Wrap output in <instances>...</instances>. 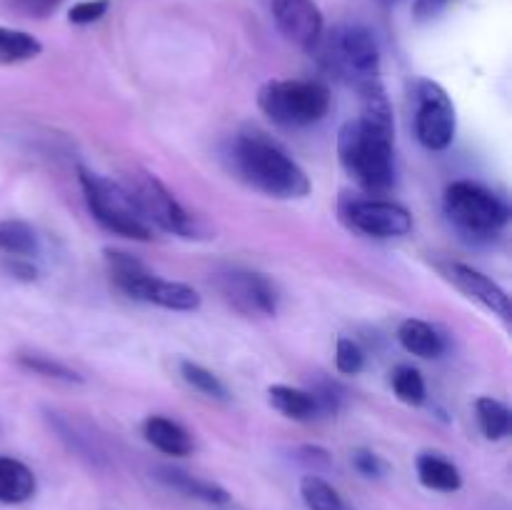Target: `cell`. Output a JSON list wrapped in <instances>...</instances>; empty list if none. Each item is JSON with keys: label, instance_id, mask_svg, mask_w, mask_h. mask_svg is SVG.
Returning <instances> with one entry per match:
<instances>
[{"label": "cell", "instance_id": "cell-2", "mask_svg": "<svg viewBox=\"0 0 512 510\" xmlns=\"http://www.w3.org/2000/svg\"><path fill=\"white\" fill-rule=\"evenodd\" d=\"M233 170L260 193L280 200L305 198L310 193V180L305 170L265 133L248 130L240 133L230 145Z\"/></svg>", "mask_w": 512, "mask_h": 510}, {"label": "cell", "instance_id": "cell-29", "mask_svg": "<svg viewBox=\"0 0 512 510\" xmlns=\"http://www.w3.org/2000/svg\"><path fill=\"white\" fill-rule=\"evenodd\" d=\"M353 465L360 475H365V478H383V475L388 473V463H385L380 455H375L373 450H365V448L355 450Z\"/></svg>", "mask_w": 512, "mask_h": 510}, {"label": "cell", "instance_id": "cell-25", "mask_svg": "<svg viewBox=\"0 0 512 510\" xmlns=\"http://www.w3.org/2000/svg\"><path fill=\"white\" fill-rule=\"evenodd\" d=\"M393 390L403 403L408 405H423L425 403V380L420 375V370L410 368V365H400L393 373Z\"/></svg>", "mask_w": 512, "mask_h": 510}, {"label": "cell", "instance_id": "cell-27", "mask_svg": "<svg viewBox=\"0 0 512 510\" xmlns=\"http://www.w3.org/2000/svg\"><path fill=\"white\" fill-rule=\"evenodd\" d=\"M335 365L343 375H358L365 368V353L355 340L340 338L335 348Z\"/></svg>", "mask_w": 512, "mask_h": 510}, {"label": "cell", "instance_id": "cell-15", "mask_svg": "<svg viewBox=\"0 0 512 510\" xmlns=\"http://www.w3.org/2000/svg\"><path fill=\"white\" fill-rule=\"evenodd\" d=\"M155 478L160 483H165L168 488L178 490V493L188 495V498L203 500L210 505H225L230 503V493L225 488H220L218 483H210V480L198 478V475H190L180 468H158L155 470Z\"/></svg>", "mask_w": 512, "mask_h": 510}, {"label": "cell", "instance_id": "cell-1", "mask_svg": "<svg viewBox=\"0 0 512 510\" xmlns=\"http://www.w3.org/2000/svg\"><path fill=\"white\" fill-rule=\"evenodd\" d=\"M363 110L340 128L338 155L350 178L368 193H388L395 183V123L383 83L358 85Z\"/></svg>", "mask_w": 512, "mask_h": 510}, {"label": "cell", "instance_id": "cell-14", "mask_svg": "<svg viewBox=\"0 0 512 510\" xmlns=\"http://www.w3.org/2000/svg\"><path fill=\"white\" fill-rule=\"evenodd\" d=\"M143 435L153 448L165 455H173V458H185L193 453V438L188 430L163 415H150L143 423Z\"/></svg>", "mask_w": 512, "mask_h": 510}, {"label": "cell", "instance_id": "cell-6", "mask_svg": "<svg viewBox=\"0 0 512 510\" xmlns=\"http://www.w3.org/2000/svg\"><path fill=\"white\" fill-rule=\"evenodd\" d=\"M323 50L328 68L335 70L340 78L350 80L355 88L363 83H370V80H378L380 45L375 40L373 30H368L365 25H338L325 38Z\"/></svg>", "mask_w": 512, "mask_h": 510}, {"label": "cell", "instance_id": "cell-13", "mask_svg": "<svg viewBox=\"0 0 512 510\" xmlns=\"http://www.w3.org/2000/svg\"><path fill=\"white\" fill-rule=\"evenodd\" d=\"M445 273L470 300L488 308L490 313L500 315L503 320H510V295L493 278L463 263L445 265Z\"/></svg>", "mask_w": 512, "mask_h": 510}, {"label": "cell", "instance_id": "cell-7", "mask_svg": "<svg viewBox=\"0 0 512 510\" xmlns=\"http://www.w3.org/2000/svg\"><path fill=\"white\" fill-rule=\"evenodd\" d=\"M445 213L460 230L478 238L498 235L510 218L508 205L498 195L470 180H458L445 190Z\"/></svg>", "mask_w": 512, "mask_h": 510}, {"label": "cell", "instance_id": "cell-16", "mask_svg": "<svg viewBox=\"0 0 512 510\" xmlns=\"http://www.w3.org/2000/svg\"><path fill=\"white\" fill-rule=\"evenodd\" d=\"M35 475L20 460L0 455V503L5 505H20L28 503L35 495Z\"/></svg>", "mask_w": 512, "mask_h": 510}, {"label": "cell", "instance_id": "cell-28", "mask_svg": "<svg viewBox=\"0 0 512 510\" xmlns=\"http://www.w3.org/2000/svg\"><path fill=\"white\" fill-rule=\"evenodd\" d=\"M110 8V0H80L68 10V20L73 25H90L98 23Z\"/></svg>", "mask_w": 512, "mask_h": 510}, {"label": "cell", "instance_id": "cell-10", "mask_svg": "<svg viewBox=\"0 0 512 510\" xmlns=\"http://www.w3.org/2000/svg\"><path fill=\"white\" fill-rule=\"evenodd\" d=\"M350 228L373 238H400L413 228V218L403 205L383 198H355L343 210Z\"/></svg>", "mask_w": 512, "mask_h": 510}, {"label": "cell", "instance_id": "cell-18", "mask_svg": "<svg viewBox=\"0 0 512 510\" xmlns=\"http://www.w3.org/2000/svg\"><path fill=\"white\" fill-rule=\"evenodd\" d=\"M398 340L410 355L418 358H440L445 353V338L425 320H403L398 328Z\"/></svg>", "mask_w": 512, "mask_h": 510}, {"label": "cell", "instance_id": "cell-5", "mask_svg": "<svg viewBox=\"0 0 512 510\" xmlns=\"http://www.w3.org/2000/svg\"><path fill=\"white\" fill-rule=\"evenodd\" d=\"M258 105L283 128H305L328 115L330 90L320 80H270L260 88Z\"/></svg>", "mask_w": 512, "mask_h": 510}, {"label": "cell", "instance_id": "cell-22", "mask_svg": "<svg viewBox=\"0 0 512 510\" xmlns=\"http://www.w3.org/2000/svg\"><path fill=\"white\" fill-rule=\"evenodd\" d=\"M475 415H478V425L488 440H503L510 433V408L500 403L498 398H483L475 400Z\"/></svg>", "mask_w": 512, "mask_h": 510}, {"label": "cell", "instance_id": "cell-32", "mask_svg": "<svg viewBox=\"0 0 512 510\" xmlns=\"http://www.w3.org/2000/svg\"><path fill=\"white\" fill-rule=\"evenodd\" d=\"M5 270L20 280H35V275H38V270H35V265L28 258H10L5 263Z\"/></svg>", "mask_w": 512, "mask_h": 510}, {"label": "cell", "instance_id": "cell-11", "mask_svg": "<svg viewBox=\"0 0 512 510\" xmlns=\"http://www.w3.org/2000/svg\"><path fill=\"white\" fill-rule=\"evenodd\" d=\"M270 15L285 40L303 50H315L323 40V13L313 0H268Z\"/></svg>", "mask_w": 512, "mask_h": 510}, {"label": "cell", "instance_id": "cell-33", "mask_svg": "<svg viewBox=\"0 0 512 510\" xmlns=\"http://www.w3.org/2000/svg\"><path fill=\"white\" fill-rule=\"evenodd\" d=\"M375 3L385 5V8H393V5H398V3H400V0H375Z\"/></svg>", "mask_w": 512, "mask_h": 510}, {"label": "cell", "instance_id": "cell-9", "mask_svg": "<svg viewBox=\"0 0 512 510\" xmlns=\"http://www.w3.org/2000/svg\"><path fill=\"white\" fill-rule=\"evenodd\" d=\"M458 128L455 105L433 80L415 83V135L428 150L450 148Z\"/></svg>", "mask_w": 512, "mask_h": 510}, {"label": "cell", "instance_id": "cell-4", "mask_svg": "<svg viewBox=\"0 0 512 510\" xmlns=\"http://www.w3.org/2000/svg\"><path fill=\"white\" fill-rule=\"evenodd\" d=\"M105 260H108V270L113 283L123 290L128 298L143 300V303L160 305L168 310H190L200 308V295L198 290L190 288L185 283H175V280L158 278L150 273L138 258L120 250H105Z\"/></svg>", "mask_w": 512, "mask_h": 510}, {"label": "cell", "instance_id": "cell-19", "mask_svg": "<svg viewBox=\"0 0 512 510\" xmlns=\"http://www.w3.org/2000/svg\"><path fill=\"white\" fill-rule=\"evenodd\" d=\"M268 400L278 413L293 420H310L318 415V403L310 390L293 388V385H273L268 390Z\"/></svg>", "mask_w": 512, "mask_h": 510}, {"label": "cell", "instance_id": "cell-23", "mask_svg": "<svg viewBox=\"0 0 512 510\" xmlns=\"http://www.w3.org/2000/svg\"><path fill=\"white\" fill-rule=\"evenodd\" d=\"M300 495L310 510H348L338 490L320 475H305L300 480Z\"/></svg>", "mask_w": 512, "mask_h": 510}, {"label": "cell", "instance_id": "cell-20", "mask_svg": "<svg viewBox=\"0 0 512 510\" xmlns=\"http://www.w3.org/2000/svg\"><path fill=\"white\" fill-rule=\"evenodd\" d=\"M0 250H3L8 258H33L40 250L38 233H35L33 225H28L25 220H0Z\"/></svg>", "mask_w": 512, "mask_h": 510}, {"label": "cell", "instance_id": "cell-21", "mask_svg": "<svg viewBox=\"0 0 512 510\" xmlns=\"http://www.w3.org/2000/svg\"><path fill=\"white\" fill-rule=\"evenodd\" d=\"M43 53V43L25 30L0 25V65H15L33 60Z\"/></svg>", "mask_w": 512, "mask_h": 510}, {"label": "cell", "instance_id": "cell-31", "mask_svg": "<svg viewBox=\"0 0 512 510\" xmlns=\"http://www.w3.org/2000/svg\"><path fill=\"white\" fill-rule=\"evenodd\" d=\"M450 0H415L413 13L418 20H433L435 15H440L445 10Z\"/></svg>", "mask_w": 512, "mask_h": 510}, {"label": "cell", "instance_id": "cell-30", "mask_svg": "<svg viewBox=\"0 0 512 510\" xmlns=\"http://www.w3.org/2000/svg\"><path fill=\"white\" fill-rule=\"evenodd\" d=\"M8 3L10 8L28 15V18H48L50 13L58 10V5L63 3V0H8Z\"/></svg>", "mask_w": 512, "mask_h": 510}, {"label": "cell", "instance_id": "cell-17", "mask_svg": "<svg viewBox=\"0 0 512 510\" xmlns=\"http://www.w3.org/2000/svg\"><path fill=\"white\" fill-rule=\"evenodd\" d=\"M415 470L425 488L440 490V493H455L463 488V475L450 463L448 458L438 453H423L415 460Z\"/></svg>", "mask_w": 512, "mask_h": 510}, {"label": "cell", "instance_id": "cell-3", "mask_svg": "<svg viewBox=\"0 0 512 510\" xmlns=\"http://www.w3.org/2000/svg\"><path fill=\"white\" fill-rule=\"evenodd\" d=\"M78 180L88 210L105 230L133 240L153 238V225L148 223V218L138 208V203H135L125 185L103 178L98 173H90L85 168L78 170Z\"/></svg>", "mask_w": 512, "mask_h": 510}, {"label": "cell", "instance_id": "cell-8", "mask_svg": "<svg viewBox=\"0 0 512 510\" xmlns=\"http://www.w3.org/2000/svg\"><path fill=\"white\" fill-rule=\"evenodd\" d=\"M128 193L133 195V200L138 203V208L143 210V215L148 218V223L153 225V228L180 235V238H193L195 230H198L195 228L193 215L178 203V198H175L155 175H130Z\"/></svg>", "mask_w": 512, "mask_h": 510}, {"label": "cell", "instance_id": "cell-24", "mask_svg": "<svg viewBox=\"0 0 512 510\" xmlns=\"http://www.w3.org/2000/svg\"><path fill=\"white\" fill-rule=\"evenodd\" d=\"M180 375H183V380L190 385V388L208 395V398H218V400L228 398V388L220 383L218 375L210 373V370L203 368V365L193 363V360H183V363H180Z\"/></svg>", "mask_w": 512, "mask_h": 510}, {"label": "cell", "instance_id": "cell-26", "mask_svg": "<svg viewBox=\"0 0 512 510\" xmlns=\"http://www.w3.org/2000/svg\"><path fill=\"white\" fill-rule=\"evenodd\" d=\"M18 363L23 365L25 370L35 375H43V378H53V380H63V383H80V375L75 370H70L68 365L58 363V360H50L45 355H20Z\"/></svg>", "mask_w": 512, "mask_h": 510}, {"label": "cell", "instance_id": "cell-12", "mask_svg": "<svg viewBox=\"0 0 512 510\" xmlns=\"http://www.w3.org/2000/svg\"><path fill=\"white\" fill-rule=\"evenodd\" d=\"M223 293L243 313L275 315L278 310V290L260 273L233 270V273L223 275Z\"/></svg>", "mask_w": 512, "mask_h": 510}]
</instances>
